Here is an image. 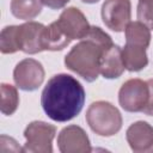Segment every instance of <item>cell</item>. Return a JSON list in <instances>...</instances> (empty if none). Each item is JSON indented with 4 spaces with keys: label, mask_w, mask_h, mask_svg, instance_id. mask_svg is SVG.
I'll use <instances>...</instances> for the list:
<instances>
[{
    "label": "cell",
    "mask_w": 153,
    "mask_h": 153,
    "mask_svg": "<svg viewBox=\"0 0 153 153\" xmlns=\"http://www.w3.org/2000/svg\"><path fill=\"white\" fill-rule=\"evenodd\" d=\"M0 51L2 54H13L19 51L18 25L5 26L0 33Z\"/></svg>",
    "instance_id": "ac0fdd59"
},
{
    "label": "cell",
    "mask_w": 153,
    "mask_h": 153,
    "mask_svg": "<svg viewBox=\"0 0 153 153\" xmlns=\"http://www.w3.org/2000/svg\"><path fill=\"white\" fill-rule=\"evenodd\" d=\"M82 2H85V4H96V2H98L99 0H81Z\"/></svg>",
    "instance_id": "7402d4cb"
},
{
    "label": "cell",
    "mask_w": 153,
    "mask_h": 153,
    "mask_svg": "<svg viewBox=\"0 0 153 153\" xmlns=\"http://www.w3.org/2000/svg\"><path fill=\"white\" fill-rule=\"evenodd\" d=\"M56 134V127L43 121H33L24 130L26 140L23 152L29 153H51L53 140Z\"/></svg>",
    "instance_id": "277c9868"
},
{
    "label": "cell",
    "mask_w": 153,
    "mask_h": 153,
    "mask_svg": "<svg viewBox=\"0 0 153 153\" xmlns=\"http://www.w3.org/2000/svg\"><path fill=\"white\" fill-rule=\"evenodd\" d=\"M1 104H0V110L4 115L11 116L16 112L18 105H19V94L18 91L14 86L10 84H1Z\"/></svg>",
    "instance_id": "e0dca14e"
},
{
    "label": "cell",
    "mask_w": 153,
    "mask_h": 153,
    "mask_svg": "<svg viewBox=\"0 0 153 153\" xmlns=\"http://www.w3.org/2000/svg\"><path fill=\"white\" fill-rule=\"evenodd\" d=\"M42 42H43L44 50L57 51V50L65 49L72 42V39H69L63 33V31L60 29V26L57 25V23L55 20L51 24H49L48 26H45V29L43 31Z\"/></svg>",
    "instance_id": "5bb4252c"
},
{
    "label": "cell",
    "mask_w": 153,
    "mask_h": 153,
    "mask_svg": "<svg viewBox=\"0 0 153 153\" xmlns=\"http://www.w3.org/2000/svg\"><path fill=\"white\" fill-rule=\"evenodd\" d=\"M114 44L111 37L98 26H91L87 35L65 56V66L87 82L97 80L100 57Z\"/></svg>",
    "instance_id": "7a4b0ae2"
},
{
    "label": "cell",
    "mask_w": 153,
    "mask_h": 153,
    "mask_svg": "<svg viewBox=\"0 0 153 153\" xmlns=\"http://www.w3.org/2000/svg\"><path fill=\"white\" fill-rule=\"evenodd\" d=\"M126 43L137 44L148 48L151 43V30L141 22H129L124 29Z\"/></svg>",
    "instance_id": "2e32d148"
},
{
    "label": "cell",
    "mask_w": 153,
    "mask_h": 153,
    "mask_svg": "<svg viewBox=\"0 0 153 153\" xmlns=\"http://www.w3.org/2000/svg\"><path fill=\"white\" fill-rule=\"evenodd\" d=\"M44 68L42 63L35 59H24L19 61L13 71V80L16 86L23 91L37 90L44 80Z\"/></svg>",
    "instance_id": "8992f818"
},
{
    "label": "cell",
    "mask_w": 153,
    "mask_h": 153,
    "mask_svg": "<svg viewBox=\"0 0 153 153\" xmlns=\"http://www.w3.org/2000/svg\"><path fill=\"white\" fill-rule=\"evenodd\" d=\"M147 48L137 44L126 43L122 49V60L124 68L129 72H140L148 65V57L146 54Z\"/></svg>",
    "instance_id": "4fadbf2b"
},
{
    "label": "cell",
    "mask_w": 153,
    "mask_h": 153,
    "mask_svg": "<svg viewBox=\"0 0 153 153\" xmlns=\"http://www.w3.org/2000/svg\"><path fill=\"white\" fill-rule=\"evenodd\" d=\"M146 81H147V85H148L149 94H148V102H147L145 109L142 110V112L145 115L153 116V79H148Z\"/></svg>",
    "instance_id": "ffe728a7"
},
{
    "label": "cell",
    "mask_w": 153,
    "mask_h": 153,
    "mask_svg": "<svg viewBox=\"0 0 153 153\" xmlns=\"http://www.w3.org/2000/svg\"><path fill=\"white\" fill-rule=\"evenodd\" d=\"M85 117L91 130L99 136H114L122 128L120 110L106 100L93 102L88 106Z\"/></svg>",
    "instance_id": "3957f363"
},
{
    "label": "cell",
    "mask_w": 153,
    "mask_h": 153,
    "mask_svg": "<svg viewBox=\"0 0 153 153\" xmlns=\"http://www.w3.org/2000/svg\"><path fill=\"white\" fill-rule=\"evenodd\" d=\"M85 103V90L74 76L56 74L51 76L41 94L45 115L55 122H67L80 114Z\"/></svg>",
    "instance_id": "6da1fadb"
},
{
    "label": "cell",
    "mask_w": 153,
    "mask_h": 153,
    "mask_svg": "<svg viewBox=\"0 0 153 153\" xmlns=\"http://www.w3.org/2000/svg\"><path fill=\"white\" fill-rule=\"evenodd\" d=\"M56 23L63 33L72 41L82 39L91 27L85 14L74 6L63 10Z\"/></svg>",
    "instance_id": "9c48e42d"
},
{
    "label": "cell",
    "mask_w": 153,
    "mask_h": 153,
    "mask_svg": "<svg viewBox=\"0 0 153 153\" xmlns=\"http://www.w3.org/2000/svg\"><path fill=\"white\" fill-rule=\"evenodd\" d=\"M148 85L141 79L127 80L118 91V103L124 111L142 112L148 102Z\"/></svg>",
    "instance_id": "5b68a950"
},
{
    "label": "cell",
    "mask_w": 153,
    "mask_h": 153,
    "mask_svg": "<svg viewBox=\"0 0 153 153\" xmlns=\"http://www.w3.org/2000/svg\"><path fill=\"white\" fill-rule=\"evenodd\" d=\"M57 147L61 153H88L92 151L86 131L75 124L67 126L59 133Z\"/></svg>",
    "instance_id": "ba28073f"
},
{
    "label": "cell",
    "mask_w": 153,
    "mask_h": 153,
    "mask_svg": "<svg viewBox=\"0 0 153 153\" xmlns=\"http://www.w3.org/2000/svg\"><path fill=\"white\" fill-rule=\"evenodd\" d=\"M124 65L122 60V49L112 44L110 48L104 50L100 62H99V73L105 79H117L124 72Z\"/></svg>",
    "instance_id": "7c38bea8"
},
{
    "label": "cell",
    "mask_w": 153,
    "mask_h": 153,
    "mask_svg": "<svg viewBox=\"0 0 153 153\" xmlns=\"http://www.w3.org/2000/svg\"><path fill=\"white\" fill-rule=\"evenodd\" d=\"M126 139L133 152L145 153L153 151V127L145 121L130 124L126 131Z\"/></svg>",
    "instance_id": "8fae6325"
},
{
    "label": "cell",
    "mask_w": 153,
    "mask_h": 153,
    "mask_svg": "<svg viewBox=\"0 0 153 153\" xmlns=\"http://www.w3.org/2000/svg\"><path fill=\"white\" fill-rule=\"evenodd\" d=\"M136 16L139 22L153 30V0H139Z\"/></svg>",
    "instance_id": "d6986e66"
},
{
    "label": "cell",
    "mask_w": 153,
    "mask_h": 153,
    "mask_svg": "<svg viewBox=\"0 0 153 153\" xmlns=\"http://www.w3.org/2000/svg\"><path fill=\"white\" fill-rule=\"evenodd\" d=\"M45 26L42 23L27 22L18 25V41L19 50L25 54H37L44 50L43 47V31Z\"/></svg>",
    "instance_id": "30bf717a"
},
{
    "label": "cell",
    "mask_w": 153,
    "mask_h": 153,
    "mask_svg": "<svg viewBox=\"0 0 153 153\" xmlns=\"http://www.w3.org/2000/svg\"><path fill=\"white\" fill-rule=\"evenodd\" d=\"M100 14L105 26L115 32L124 31L130 22V0H105L100 8Z\"/></svg>",
    "instance_id": "52a82bcc"
},
{
    "label": "cell",
    "mask_w": 153,
    "mask_h": 153,
    "mask_svg": "<svg viewBox=\"0 0 153 153\" xmlns=\"http://www.w3.org/2000/svg\"><path fill=\"white\" fill-rule=\"evenodd\" d=\"M41 1L44 6H47L51 10H60L69 2V0H41Z\"/></svg>",
    "instance_id": "44dd1931"
},
{
    "label": "cell",
    "mask_w": 153,
    "mask_h": 153,
    "mask_svg": "<svg viewBox=\"0 0 153 153\" xmlns=\"http://www.w3.org/2000/svg\"><path fill=\"white\" fill-rule=\"evenodd\" d=\"M41 0H11L12 14L22 20H31L42 11Z\"/></svg>",
    "instance_id": "9a60e30c"
}]
</instances>
